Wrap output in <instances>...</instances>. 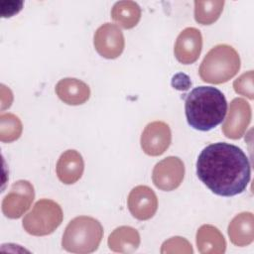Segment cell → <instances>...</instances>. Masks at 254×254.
<instances>
[{
  "label": "cell",
  "instance_id": "obj_1",
  "mask_svg": "<svg viewBox=\"0 0 254 254\" xmlns=\"http://www.w3.org/2000/svg\"><path fill=\"white\" fill-rule=\"evenodd\" d=\"M196 175L213 193L233 196L247 188L251 169L247 156L239 147L217 142L206 146L198 155Z\"/></svg>",
  "mask_w": 254,
  "mask_h": 254
},
{
  "label": "cell",
  "instance_id": "obj_2",
  "mask_svg": "<svg viewBox=\"0 0 254 254\" xmlns=\"http://www.w3.org/2000/svg\"><path fill=\"white\" fill-rule=\"evenodd\" d=\"M185 111L190 127L199 131H209L224 119L227 101L219 89L212 86H198L187 95Z\"/></svg>",
  "mask_w": 254,
  "mask_h": 254
},
{
  "label": "cell",
  "instance_id": "obj_3",
  "mask_svg": "<svg viewBox=\"0 0 254 254\" xmlns=\"http://www.w3.org/2000/svg\"><path fill=\"white\" fill-rule=\"evenodd\" d=\"M103 237L101 223L91 216L80 215L71 219L66 225L62 246L71 253L87 254L94 252Z\"/></svg>",
  "mask_w": 254,
  "mask_h": 254
},
{
  "label": "cell",
  "instance_id": "obj_4",
  "mask_svg": "<svg viewBox=\"0 0 254 254\" xmlns=\"http://www.w3.org/2000/svg\"><path fill=\"white\" fill-rule=\"evenodd\" d=\"M240 69V57L229 45L213 47L202 60L198 73L204 82L221 84L231 79Z\"/></svg>",
  "mask_w": 254,
  "mask_h": 254
},
{
  "label": "cell",
  "instance_id": "obj_5",
  "mask_svg": "<svg viewBox=\"0 0 254 254\" xmlns=\"http://www.w3.org/2000/svg\"><path fill=\"white\" fill-rule=\"evenodd\" d=\"M63 218V210L58 202L42 198L25 215L22 225L31 235L45 236L53 233L61 225Z\"/></svg>",
  "mask_w": 254,
  "mask_h": 254
},
{
  "label": "cell",
  "instance_id": "obj_6",
  "mask_svg": "<svg viewBox=\"0 0 254 254\" xmlns=\"http://www.w3.org/2000/svg\"><path fill=\"white\" fill-rule=\"evenodd\" d=\"M35 198L33 185L26 180L15 182L2 200V212L11 219L21 217L31 206Z\"/></svg>",
  "mask_w": 254,
  "mask_h": 254
},
{
  "label": "cell",
  "instance_id": "obj_7",
  "mask_svg": "<svg viewBox=\"0 0 254 254\" xmlns=\"http://www.w3.org/2000/svg\"><path fill=\"white\" fill-rule=\"evenodd\" d=\"M185 177V165L179 157L170 156L159 163L153 169L152 181L154 185L166 191L179 188Z\"/></svg>",
  "mask_w": 254,
  "mask_h": 254
},
{
  "label": "cell",
  "instance_id": "obj_8",
  "mask_svg": "<svg viewBox=\"0 0 254 254\" xmlns=\"http://www.w3.org/2000/svg\"><path fill=\"white\" fill-rule=\"evenodd\" d=\"M93 45L101 57L112 60L122 54L125 40L122 31L117 25L104 23L95 31Z\"/></svg>",
  "mask_w": 254,
  "mask_h": 254
},
{
  "label": "cell",
  "instance_id": "obj_9",
  "mask_svg": "<svg viewBox=\"0 0 254 254\" xmlns=\"http://www.w3.org/2000/svg\"><path fill=\"white\" fill-rule=\"evenodd\" d=\"M251 106L243 98H234L229 105L227 117L222 124V132L229 139H239L251 121Z\"/></svg>",
  "mask_w": 254,
  "mask_h": 254
},
{
  "label": "cell",
  "instance_id": "obj_10",
  "mask_svg": "<svg viewBox=\"0 0 254 254\" xmlns=\"http://www.w3.org/2000/svg\"><path fill=\"white\" fill-rule=\"evenodd\" d=\"M172 142L170 126L163 121L149 123L142 132L140 143L145 154L160 156L164 154Z\"/></svg>",
  "mask_w": 254,
  "mask_h": 254
},
{
  "label": "cell",
  "instance_id": "obj_11",
  "mask_svg": "<svg viewBox=\"0 0 254 254\" xmlns=\"http://www.w3.org/2000/svg\"><path fill=\"white\" fill-rule=\"evenodd\" d=\"M130 213L138 220H148L158 208V198L148 186H137L131 190L127 198Z\"/></svg>",
  "mask_w": 254,
  "mask_h": 254
},
{
  "label": "cell",
  "instance_id": "obj_12",
  "mask_svg": "<svg viewBox=\"0 0 254 254\" xmlns=\"http://www.w3.org/2000/svg\"><path fill=\"white\" fill-rule=\"evenodd\" d=\"M202 49V36L198 29L188 27L184 29L178 36L174 54L176 59L183 64H190L194 63Z\"/></svg>",
  "mask_w": 254,
  "mask_h": 254
},
{
  "label": "cell",
  "instance_id": "obj_13",
  "mask_svg": "<svg viewBox=\"0 0 254 254\" xmlns=\"http://www.w3.org/2000/svg\"><path fill=\"white\" fill-rule=\"evenodd\" d=\"M84 171L82 156L76 150H66L59 158L56 172L59 180L65 185L76 183Z\"/></svg>",
  "mask_w": 254,
  "mask_h": 254
},
{
  "label": "cell",
  "instance_id": "obj_14",
  "mask_svg": "<svg viewBox=\"0 0 254 254\" xmlns=\"http://www.w3.org/2000/svg\"><path fill=\"white\" fill-rule=\"evenodd\" d=\"M58 97L68 105H80L90 97L89 86L80 79L65 77L61 79L56 85Z\"/></svg>",
  "mask_w": 254,
  "mask_h": 254
},
{
  "label": "cell",
  "instance_id": "obj_15",
  "mask_svg": "<svg viewBox=\"0 0 254 254\" xmlns=\"http://www.w3.org/2000/svg\"><path fill=\"white\" fill-rule=\"evenodd\" d=\"M230 241L239 247L247 246L254 240V217L252 212H241L233 217L228 225Z\"/></svg>",
  "mask_w": 254,
  "mask_h": 254
},
{
  "label": "cell",
  "instance_id": "obj_16",
  "mask_svg": "<svg viewBox=\"0 0 254 254\" xmlns=\"http://www.w3.org/2000/svg\"><path fill=\"white\" fill-rule=\"evenodd\" d=\"M197 250L202 254H222L226 249V241L220 230L210 224L201 225L196 231Z\"/></svg>",
  "mask_w": 254,
  "mask_h": 254
},
{
  "label": "cell",
  "instance_id": "obj_17",
  "mask_svg": "<svg viewBox=\"0 0 254 254\" xmlns=\"http://www.w3.org/2000/svg\"><path fill=\"white\" fill-rule=\"evenodd\" d=\"M107 244L113 252L132 253L140 245V234L131 226H120L110 233Z\"/></svg>",
  "mask_w": 254,
  "mask_h": 254
},
{
  "label": "cell",
  "instance_id": "obj_18",
  "mask_svg": "<svg viewBox=\"0 0 254 254\" xmlns=\"http://www.w3.org/2000/svg\"><path fill=\"white\" fill-rule=\"evenodd\" d=\"M111 18L120 27L132 29L141 19V8L134 1H118L111 9Z\"/></svg>",
  "mask_w": 254,
  "mask_h": 254
},
{
  "label": "cell",
  "instance_id": "obj_19",
  "mask_svg": "<svg viewBox=\"0 0 254 254\" xmlns=\"http://www.w3.org/2000/svg\"><path fill=\"white\" fill-rule=\"evenodd\" d=\"M223 6V0L194 1V19L198 24L210 25L219 18Z\"/></svg>",
  "mask_w": 254,
  "mask_h": 254
},
{
  "label": "cell",
  "instance_id": "obj_20",
  "mask_svg": "<svg viewBox=\"0 0 254 254\" xmlns=\"http://www.w3.org/2000/svg\"><path fill=\"white\" fill-rule=\"evenodd\" d=\"M23 125L18 116L12 113L0 115V140L3 143H10L20 138Z\"/></svg>",
  "mask_w": 254,
  "mask_h": 254
},
{
  "label": "cell",
  "instance_id": "obj_21",
  "mask_svg": "<svg viewBox=\"0 0 254 254\" xmlns=\"http://www.w3.org/2000/svg\"><path fill=\"white\" fill-rule=\"evenodd\" d=\"M192 247L191 244L185 238L180 236L172 237L168 240H166L162 244L161 253H185L190 254L192 253Z\"/></svg>",
  "mask_w": 254,
  "mask_h": 254
},
{
  "label": "cell",
  "instance_id": "obj_22",
  "mask_svg": "<svg viewBox=\"0 0 254 254\" xmlns=\"http://www.w3.org/2000/svg\"><path fill=\"white\" fill-rule=\"evenodd\" d=\"M233 88L236 93L246 96L249 99H253V70L242 73L233 82Z\"/></svg>",
  "mask_w": 254,
  "mask_h": 254
}]
</instances>
